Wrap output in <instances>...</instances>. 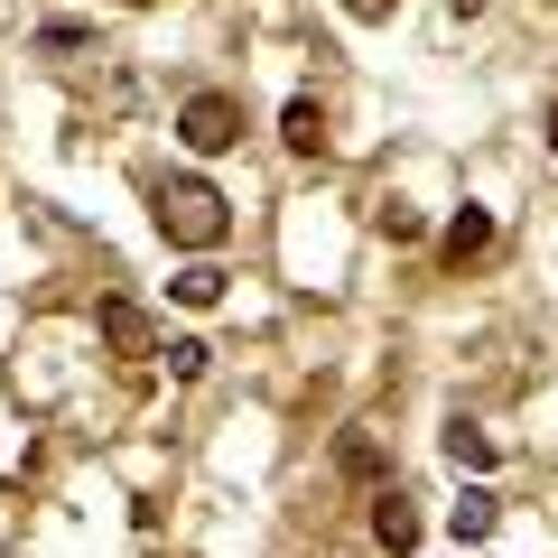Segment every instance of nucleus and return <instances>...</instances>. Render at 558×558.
Wrapping results in <instances>:
<instances>
[{
	"mask_svg": "<svg viewBox=\"0 0 558 558\" xmlns=\"http://www.w3.org/2000/svg\"><path fill=\"white\" fill-rule=\"evenodd\" d=\"M131 10H149V0H131Z\"/></svg>",
	"mask_w": 558,
	"mask_h": 558,
	"instance_id": "17",
	"label": "nucleus"
},
{
	"mask_svg": "<svg viewBox=\"0 0 558 558\" xmlns=\"http://www.w3.org/2000/svg\"><path fill=\"white\" fill-rule=\"evenodd\" d=\"M38 47H47V57H75V47H94V28H65V20H47V28H38Z\"/></svg>",
	"mask_w": 558,
	"mask_h": 558,
	"instance_id": "12",
	"label": "nucleus"
},
{
	"mask_svg": "<svg viewBox=\"0 0 558 558\" xmlns=\"http://www.w3.org/2000/svg\"><path fill=\"white\" fill-rule=\"evenodd\" d=\"M494 521H502V502L484 494V484H465V502L447 512V531H457V549H475V539H494Z\"/></svg>",
	"mask_w": 558,
	"mask_h": 558,
	"instance_id": "7",
	"label": "nucleus"
},
{
	"mask_svg": "<svg viewBox=\"0 0 558 558\" xmlns=\"http://www.w3.org/2000/svg\"><path fill=\"white\" fill-rule=\"evenodd\" d=\"M549 159H558V102H549Z\"/></svg>",
	"mask_w": 558,
	"mask_h": 558,
	"instance_id": "16",
	"label": "nucleus"
},
{
	"mask_svg": "<svg viewBox=\"0 0 558 558\" xmlns=\"http://www.w3.org/2000/svg\"><path fill=\"white\" fill-rule=\"evenodd\" d=\"M168 289H178L186 307H215V299H223V270H215V260H186V270L168 279Z\"/></svg>",
	"mask_w": 558,
	"mask_h": 558,
	"instance_id": "9",
	"label": "nucleus"
},
{
	"mask_svg": "<svg viewBox=\"0 0 558 558\" xmlns=\"http://www.w3.org/2000/svg\"><path fill=\"white\" fill-rule=\"evenodd\" d=\"M447 10H457V20H475V10H484V0H447Z\"/></svg>",
	"mask_w": 558,
	"mask_h": 558,
	"instance_id": "15",
	"label": "nucleus"
},
{
	"mask_svg": "<svg viewBox=\"0 0 558 558\" xmlns=\"http://www.w3.org/2000/svg\"><path fill=\"white\" fill-rule=\"evenodd\" d=\"M457 558H465V549H457Z\"/></svg>",
	"mask_w": 558,
	"mask_h": 558,
	"instance_id": "18",
	"label": "nucleus"
},
{
	"mask_svg": "<svg viewBox=\"0 0 558 558\" xmlns=\"http://www.w3.org/2000/svg\"><path fill=\"white\" fill-rule=\"evenodd\" d=\"M336 10H344V20H363V28H373V20H391L400 0H336Z\"/></svg>",
	"mask_w": 558,
	"mask_h": 558,
	"instance_id": "14",
	"label": "nucleus"
},
{
	"mask_svg": "<svg viewBox=\"0 0 558 558\" xmlns=\"http://www.w3.org/2000/svg\"><path fill=\"white\" fill-rule=\"evenodd\" d=\"M438 252L457 260V270H465V260H484V252H494V215H484V205H465V215H447V242H438Z\"/></svg>",
	"mask_w": 558,
	"mask_h": 558,
	"instance_id": "5",
	"label": "nucleus"
},
{
	"mask_svg": "<svg viewBox=\"0 0 558 558\" xmlns=\"http://www.w3.org/2000/svg\"><path fill=\"white\" fill-rule=\"evenodd\" d=\"M279 140H289V149H326V112H317V102H289V112H279Z\"/></svg>",
	"mask_w": 558,
	"mask_h": 558,
	"instance_id": "8",
	"label": "nucleus"
},
{
	"mask_svg": "<svg viewBox=\"0 0 558 558\" xmlns=\"http://www.w3.org/2000/svg\"><path fill=\"white\" fill-rule=\"evenodd\" d=\"M494 457H502V447L484 438L475 418H447V465H457V475H494Z\"/></svg>",
	"mask_w": 558,
	"mask_h": 558,
	"instance_id": "6",
	"label": "nucleus"
},
{
	"mask_svg": "<svg viewBox=\"0 0 558 558\" xmlns=\"http://www.w3.org/2000/svg\"><path fill=\"white\" fill-rule=\"evenodd\" d=\"M159 354H168V373H178V381H196V373H205V354H215V344H205V336H178V344H159Z\"/></svg>",
	"mask_w": 558,
	"mask_h": 558,
	"instance_id": "10",
	"label": "nucleus"
},
{
	"mask_svg": "<svg viewBox=\"0 0 558 558\" xmlns=\"http://www.w3.org/2000/svg\"><path fill=\"white\" fill-rule=\"evenodd\" d=\"M149 215H159V233L178 242V252H215V242L233 233V215H223V196L205 178H168L159 196H149Z\"/></svg>",
	"mask_w": 558,
	"mask_h": 558,
	"instance_id": "1",
	"label": "nucleus"
},
{
	"mask_svg": "<svg viewBox=\"0 0 558 558\" xmlns=\"http://www.w3.org/2000/svg\"><path fill=\"white\" fill-rule=\"evenodd\" d=\"M178 140L196 149V159H223L242 140V102L233 94H186V112H178Z\"/></svg>",
	"mask_w": 558,
	"mask_h": 558,
	"instance_id": "2",
	"label": "nucleus"
},
{
	"mask_svg": "<svg viewBox=\"0 0 558 558\" xmlns=\"http://www.w3.org/2000/svg\"><path fill=\"white\" fill-rule=\"evenodd\" d=\"M102 344H112L121 363H149V354H159V326L140 317L131 299H102Z\"/></svg>",
	"mask_w": 558,
	"mask_h": 558,
	"instance_id": "3",
	"label": "nucleus"
},
{
	"mask_svg": "<svg viewBox=\"0 0 558 558\" xmlns=\"http://www.w3.org/2000/svg\"><path fill=\"white\" fill-rule=\"evenodd\" d=\"M418 531H428V521H418V502H410V494H381V502H373V539H381L391 558H410V549H418Z\"/></svg>",
	"mask_w": 558,
	"mask_h": 558,
	"instance_id": "4",
	"label": "nucleus"
},
{
	"mask_svg": "<svg viewBox=\"0 0 558 558\" xmlns=\"http://www.w3.org/2000/svg\"><path fill=\"white\" fill-rule=\"evenodd\" d=\"M381 233H391V242H418L428 223H418V205H381Z\"/></svg>",
	"mask_w": 558,
	"mask_h": 558,
	"instance_id": "13",
	"label": "nucleus"
},
{
	"mask_svg": "<svg viewBox=\"0 0 558 558\" xmlns=\"http://www.w3.org/2000/svg\"><path fill=\"white\" fill-rule=\"evenodd\" d=\"M344 475H381V438H373V428L344 438Z\"/></svg>",
	"mask_w": 558,
	"mask_h": 558,
	"instance_id": "11",
	"label": "nucleus"
}]
</instances>
